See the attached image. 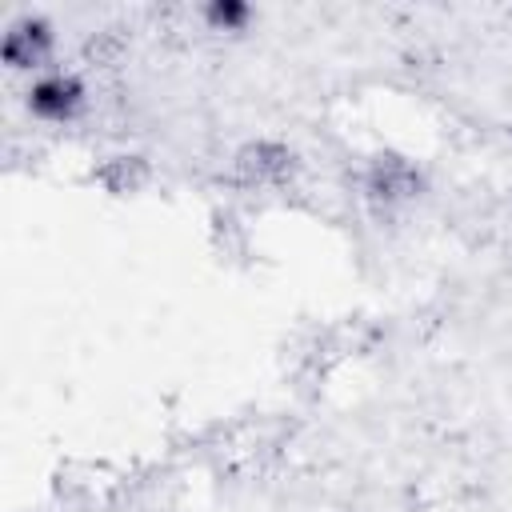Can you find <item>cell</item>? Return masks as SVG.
Returning <instances> with one entry per match:
<instances>
[{
    "label": "cell",
    "mask_w": 512,
    "mask_h": 512,
    "mask_svg": "<svg viewBox=\"0 0 512 512\" xmlns=\"http://www.w3.org/2000/svg\"><path fill=\"white\" fill-rule=\"evenodd\" d=\"M364 188L384 208L408 204L420 192V168L412 160H404V156H392V152L388 156H376L372 168H368V176H364Z\"/></svg>",
    "instance_id": "277c9868"
},
{
    "label": "cell",
    "mask_w": 512,
    "mask_h": 512,
    "mask_svg": "<svg viewBox=\"0 0 512 512\" xmlns=\"http://www.w3.org/2000/svg\"><path fill=\"white\" fill-rule=\"evenodd\" d=\"M232 164L248 188H276L296 172V152L280 140H248Z\"/></svg>",
    "instance_id": "7a4b0ae2"
},
{
    "label": "cell",
    "mask_w": 512,
    "mask_h": 512,
    "mask_svg": "<svg viewBox=\"0 0 512 512\" xmlns=\"http://www.w3.org/2000/svg\"><path fill=\"white\" fill-rule=\"evenodd\" d=\"M252 20V8L244 0H212L204 4V24L212 32H244Z\"/></svg>",
    "instance_id": "8992f818"
},
{
    "label": "cell",
    "mask_w": 512,
    "mask_h": 512,
    "mask_svg": "<svg viewBox=\"0 0 512 512\" xmlns=\"http://www.w3.org/2000/svg\"><path fill=\"white\" fill-rule=\"evenodd\" d=\"M96 184H104L112 196H128L148 180V164L140 156H112L92 172Z\"/></svg>",
    "instance_id": "5b68a950"
},
{
    "label": "cell",
    "mask_w": 512,
    "mask_h": 512,
    "mask_svg": "<svg viewBox=\"0 0 512 512\" xmlns=\"http://www.w3.org/2000/svg\"><path fill=\"white\" fill-rule=\"evenodd\" d=\"M52 48H56L52 24L44 16H20L8 24V32L0 40V60L16 72H36L52 60Z\"/></svg>",
    "instance_id": "6da1fadb"
},
{
    "label": "cell",
    "mask_w": 512,
    "mask_h": 512,
    "mask_svg": "<svg viewBox=\"0 0 512 512\" xmlns=\"http://www.w3.org/2000/svg\"><path fill=\"white\" fill-rule=\"evenodd\" d=\"M84 100H88V92H84L80 76H72V72H44L28 88V108L40 120H56V124L72 120L84 108Z\"/></svg>",
    "instance_id": "3957f363"
}]
</instances>
